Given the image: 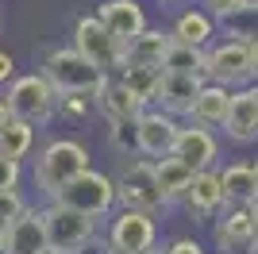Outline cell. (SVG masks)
<instances>
[{
    "label": "cell",
    "instance_id": "4fadbf2b",
    "mask_svg": "<svg viewBox=\"0 0 258 254\" xmlns=\"http://www.w3.org/2000/svg\"><path fill=\"white\" fill-rule=\"evenodd\" d=\"M0 254H50V246H46V223H43V208L39 204L23 208L4 227V250Z\"/></svg>",
    "mask_w": 258,
    "mask_h": 254
},
{
    "label": "cell",
    "instance_id": "44dd1931",
    "mask_svg": "<svg viewBox=\"0 0 258 254\" xmlns=\"http://www.w3.org/2000/svg\"><path fill=\"white\" fill-rule=\"evenodd\" d=\"M170 50V31L166 27H143L131 42H123V66H151L162 70V58ZM119 66V70H123Z\"/></svg>",
    "mask_w": 258,
    "mask_h": 254
},
{
    "label": "cell",
    "instance_id": "8992f818",
    "mask_svg": "<svg viewBox=\"0 0 258 254\" xmlns=\"http://www.w3.org/2000/svg\"><path fill=\"white\" fill-rule=\"evenodd\" d=\"M54 201L100 223L108 212L116 208V181H112V173H104V169H97V166H89V169H81V173H77V177L70 181V185H66Z\"/></svg>",
    "mask_w": 258,
    "mask_h": 254
},
{
    "label": "cell",
    "instance_id": "5b68a950",
    "mask_svg": "<svg viewBox=\"0 0 258 254\" xmlns=\"http://www.w3.org/2000/svg\"><path fill=\"white\" fill-rule=\"evenodd\" d=\"M39 208H43L46 246H50V254H81L100 235L97 220H89V216L66 208V204H58V201H46V204H39Z\"/></svg>",
    "mask_w": 258,
    "mask_h": 254
},
{
    "label": "cell",
    "instance_id": "b9f144b4",
    "mask_svg": "<svg viewBox=\"0 0 258 254\" xmlns=\"http://www.w3.org/2000/svg\"><path fill=\"white\" fill-rule=\"evenodd\" d=\"M254 96H258V85H254Z\"/></svg>",
    "mask_w": 258,
    "mask_h": 254
},
{
    "label": "cell",
    "instance_id": "d6986e66",
    "mask_svg": "<svg viewBox=\"0 0 258 254\" xmlns=\"http://www.w3.org/2000/svg\"><path fill=\"white\" fill-rule=\"evenodd\" d=\"M143 100L135 93H131L127 85L119 81L116 74L104 81V89L97 93V116L104 119V123H119V119H139V112H143Z\"/></svg>",
    "mask_w": 258,
    "mask_h": 254
},
{
    "label": "cell",
    "instance_id": "2e32d148",
    "mask_svg": "<svg viewBox=\"0 0 258 254\" xmlns=\"http://www.w3.org/2000/svg\"><path fill=\"white\" fill-rule=\"evenodd\" d=\"M177 204L189 212V220H197V223H212V216L224 208V197H220V177H216V169H201V173H193L189 189L181 193V201H177Z\"/></svg>",
    "mask_w": 258,
    "mask_h": 254
},
{
    "label": "cell",
    "instance_id": "7a4b0ae2",
    "mask_svg": "<svg viewBox=\"0 0 258 254\" xmlns=\"http://www.w3.org/2000/svg\"><path fill=\"white\" fill-rule=\"evenodd\" d=\"M39 74L50 81V89L58 96H97L104 89V81L112 74H104L100 66H93L89 58L70 46V42H58V46H46L39 54Z\"/></svg>",
    "mask_w": 258,
    "mask_h": 254
},
{
    "label": "cell",
    "instance_id": "7402d4cb",
    "mask_svg": "<svg viewBox=\"0 0 258 254\" xmlns=\"http://www.w3.org/2000/svg\"><path fill=\"white\" fill-rule=\"evenodd\" d=\"M216 177H220L224 208H247L254 201V166L250 162H231V166L216 169Z\"/></svg>",
    "mask_w": 258,
    "mask_h": 254
},
{
    "label": "cell",
    "instance_id": "ffe728a7",
    "mask_svg": "<svg viewBox=\"0 0 258 254\" xmlns=\"http://www.w3.org/2000/svg\"><path fill=\"white\" fill-rule=\"evenodd\" d=\"M227 108H231V89L227 85H212L205 81L201 85V93L193 96V104H189V123H201V127H212V131H220L224 127V116Z\"/></svg>",
    "mask_w": 258,
    "mask_h": 254
},
{
    "label": "cell",
    "instance_id": "8fae6325",
    "mask_svg": "<svg viewBox=\"0 0 258 254\" xmlns=\"http://www.w3.org/2000/svg\"><path fill=\"white\" fill-rule=\"evenodd\" d=\"M177 162L201 173V169H216V158H220V135L212 127H201V123H189L185 119L177 127V139H173V150H170Z\"/></svg>",
    "mask_w": 258,
    "mask_h": 254
},
{
    "label": "cell",
    "instance_id": "e0dca14e",
    "mask_svg": "<svg viewBox=\"0 0 258 254\" xmlns=\"http://www.w3.org/2000/svg\"><path fill=\"white\" fill-rule=\"evenodd\" d=\"M166 31H170V42H181V46H193V50H205L208 42L220 35V31H216V16H212V12H205L201 4L181 8Z\"/></svg>",
    "mask_w": 258,
    "mask_h": 254
},
{
    "label": "cell",
    "instance_id": "d4e9b609",
    "mask_svg": "<svg viewBox=\"0 0 258 254\" xmlns=\"http://www.w3.org/2000/svg\"><path fill=\"white\" fill-rule=\"evenodd\" d=\"M154 177H158V189L166 197V204H177L181 193L189 189V181H193V169L185 162H177L173 154H166V158H154Z\"/></svg>",
    "mask_w": 258,
    "mask_h": 254
},
{
    "label": "cell",
    "instance_id": "1f68e13d",
    "mask_svg": "<svg viewBox=\"0 0 258 254\" xmlns=\"http://www.w3.org/2000/svg\"><path fill=\"white\" fill-rule=\"evenodd\" d=\"M158 254H208V250H205L201 239H193V235H177V239H170Z\"/></svg>",
    "mask_w": 258,
    "mask_h": 254
},
{
    "label": "cell",
    "instance_id": "83f0119b",
    "mask_svg": "<svg viewBox=\"0 0 258 254\" xmlns=\"http://www.w3.org/2000/svg\"><path fill=\"white\" fill-rule=\"evenodd\" d=\"M66 123H89L97 119V96H58V116Z\"/></svg>",
    "mask_w": 258,
    "mask_h": 254
},
{
    "label": "cell",
    "instance_id": "d590c367",
    "mask_svg": "<svg viewBox=\"0 0 258 254\" xmlns=\"http://www.w3.org/2000/svg\"><path fill=\"white\" fill-rule=\"evenodd\" d=\"M247 212H250V220H254V227H258V201H250V204H247Z\"/></svg>",
    "mask_w": 258,
    "mask_h": 254
},
{
    "label": "cell",
    "instance_id": "277c9868",
    "mask_svg": "<svg viewBox=\"0 0 258 254\" xmlns=\"http://www.w3.org/2000/svg\"><path fill=\"white\" fill-rule=\"evenodd\" d=\"M0 100L8 104V116L27 119L31 127H50L58 116V93L50 89L39 70H27V74H16L4 89H0Z\"/></svg>",
    "mask_w": 258,
    "mask_h": 254
},
{
    "label": "cell",
    "instance_id": "3957f363",
    "mask_svg": "<svg viewBox=\"0 0 258 254\" xmlns=\"http://www.w3.org/2000/svg\"><path fill=\"white\" fill-rule=\"evenodd\" d=\"M158 216L139 208H112L100 220V243L108 254H158Z\"/></svg>",
    "mask_w": 258,
    "mask_h": 254
},
{
    "label": "cell",
    "instance_id": "ba28073f",
    "mask_svg": "<svg viewBox=\"0 0 258 254\" xmlns=\"http://www.w3.org/2000/svg\"><path fill=\"white\" fill-rule=\"evenodd\" d=\"M250 77H254V70H250L247 42L216 35L205 46V81L227 85V89H243V85H250Z\"/></svg>",
    "mask_w": 258,
    "mask_h": 254
},
{
    "label": "cell",
    "instance_id": "6da1fadb",
    "mask_svg": "<svg viewBox=\"0 0 258 254\" xmlns=\"http://www.w3.org/2000/svg\"><path fill=\"white\" fill-rule=\"evenodd\" d=\"M93 166V150H89L85 139L77 135H54L46 139L43 147L31 154V166H27V181L31 189L39 193V201H54L58 193L70 185V181L81 173V169Z\"/></svg>",
    "mask_w": 258,
    "mask_h": 254
},
{
    "label": "cell",
    "instance_id": "52a82bcc",
    "mask_svg": "<svg viewBox=\"0 0 258 254\" xmlns=\"http://www.w3.org/2000/svg\"><path fill=\"white\" fill-rule=\"evenodd\" d=\"M116 181V204L119 208H139V212H166V197L158 189V177H154V162L151 158H127L119 166V173H112Z\"/></svg>",
    "mask_w": 258,
    "mask_h": 254
},
{
    "label": "cell",
    "instance_id": "4dcf8cb0",
    "mask_svg": "<svg viewBox=\"0 0 258 254\" xmlns=\"http://www.w3.org/2000/svg\"><path fill=\"white\" fill-rule=\"evenodd\" d=\"M23 181H27V166L0 154V193L4 189H23Z\"/></svg>",
    "mask_w": 258,
    "mask_h": 254
},
{
    "label": "cell",
    "instance_id": "7c38bea8",
    "mask_svg": "<svg viewBox=\"0 0 258 254\" xmlns=\"http://www.w3.org/2000/svg\"><path fill=\"white\" fill-rule=\"evenodd\" d=\"M93 16L100 20V27H104L116 42H131L143 27H151L143 0H100Z\"/></svg>",
    "mask_w": 258,
    "mask_h": 254
},
{
    "label": "cell",
    "instance_id": "cb8c5ba5",
    "mask_svg": "<svg viewBox=\"0 0 258 254\" xmlns=\"http://www.w3.org/2000/svg\"><path fill=\"white\" fill-rule=\"evenodd\" d=\"M216 31L224 35V39H235V42L258 39V0H243L231 12L216 16Z\"/></svg>",
    "mask_w": 258,
    "mask_h": 254
},
{
    "label": "cell",
    "instance_id": "74e56055",
    "mask_svg": "<svg viewBox=\"0 0 258 254\" xmlns=\"http://www.w3.org/2000/svg\"><path fill=\"white\" fill-rule=\"evenodd\" d=\"M250 254H258V235H254V243H250Z\"/></svg>",
    "mask_w": 258,
    "mask_h": 254
},
{
    "label": "cell",
    "instance_id": "ac0fdd59",
    "mask_svg": "<svg viewBox=\"0 0 258 254\" xmlns=\"http://www.w3.org/2000/svg\"><path fill=\"white\" fill-rule=\"evenodd\" d=\"M201 85H205V77H197V74H162L158 96H154L151 108H162V112H170V116L185 119V116H189L193 96L201 93Z\"/></svg>",
    "mask_w": 258,
    "mask_h": 254
},
{
    "label": "cell",
    "instance_id": "f35d334b",
    "mask_svg": "<svg viewBox=\"0 0 258 254\" xmlns=\"http://www.w3.org/2000/svg\"><path fill=\"white\" fill-rule=\"evenodd\" d=\"M0 250H4V223H0Z\"/></svg>",
    "mask_w": 258,
    "mask_h": 254
},
{
    "label": "cell",
    "instance_id": "4316f807",
    "mask_svg": "<svg viewBox=\"0 0 258 254\" xmlns=\"http://www.w3.org/2000/svg\"><path fill=\"white\" fill-rule=\"evenodd\" d=\"M162 74H197V77H205V50L170 42V50L162 58Z\"/></svg>",
    "mask_w": 258,
    "mask_h": 254
},
{
    "label": "cell",
    "instance_id": "f1b7e54d",
    "mask_svg": "<svg viewBox=\"0 0 258 254\" xmlns=\"http://www.w3.org/2000/svg\"><path fill=\"white\" fill-rule=\"evenodd\" d=\"M104 127H108V147L123 158H135V119H119V123H104Z\"/></svg>",
    "mask_w": 258,
    "mask_h": 254
},
{
    "label": "cell",
    "instance_id": "836d02e7",
    "mask_svg": "<svg viewBox=\"0 0 258 254\" xmlns=\"http://www.w3.org/2000/svg\"><path fill=\"white\" fill-rule=\"evenodd\" d=\"M235 4H243V0H201V8L212 12V16H224V12H231Z\"/></svg>",
    "mask_w": 258,
    "mask_h": 254
},
{
    "label": "cell",
    "instance_id": "60d3db41",
    "mask_svg": "<svg viewBox=\"0 0 258 254\" xmlns=\"http://www.w3.org/2000/svg\"><path fill=\"white\" fill-rule=\"evenodd\" d=\"M158 4H181V0H158Z\"/></svg>",
    "mask_w": 258,
    "mask_h": 254
},
{
    "label": "cell",
    "instance_id": "484cf974",
    "mask_svg": "<svg viewBox=\"0 0 258 254\" xmlns=\"http://www.w3.org/2000/svg\"><path fill=\"white\" fill-rule=\"evenodd\" d=\"M116 77L127 85V89L139 96L147 108L154 104V96H158V85H162V70H151V66H123Z\"/></svg>",
    "mask_w": 258,
    "mask_h": 254
},
{
    "label": "cell",
    "instance_id": "30bf717a",
    "mask_svg": "<svg viewBox=\"0 0 258 254\" xmlns=\"http://www.w3.org/2000/svg\"><path fill=\"white\" fill-rule=\"evenodd\" d=\"M177 127H181L177 116L162 112V108H143L135 119V158H166L173 150Z\"/></svg>",
    "mask_w": 258,
    "mask_h": 254
},
{
    "label": "cell",
    "instance_id": "5bb4252c",
    "mask_svg": "<svg viewBox=\"0 0 258 254\" xmlns=\"http://www.w3.org/2000/svg\"><path fill=\"white\" fill-rule=\"evenodd\" d=\"M254 235H258V227H254V220H250L247 208H220L212 216V243H216V250L243 254V250H250Z\"/></svg>",
    "mask_w": 258,
    "mask_h": 254
},
{
    "label": "cell",
    "instance_id": "e575fe53",
    "mask_svg": "<svg viewBox=\"0 0 258 254\" xmlns=\"http://www.w3.org/2000/svg\"><path fill=\"white\" fill-rule=\"evenodd\" d=\"M247 54H250V70H254V77H258V39L247 42Z\"/></svg>",
    "mask_w": 258,
    "mask_h": 254
},
{
    "label": "cell",
    "instance_id": "9c48e42d",
    "mask_svg": "<svg viewBox=\"0 0 258 254\" xmlns=\"http://www.w3.org/2000/svg\"><path fill=\"white\" fill-rule=\"evenodd\" d=\"M70 46L93 66H100L104 74H119V66H123V42L112 39L97 16H77L70 27Z\"/></svg>",
    "mask_w": 258,
    "mask_h": 254
},
{
    "label": "cell",
    "instance_id": "d6a6232c",
    "mask_svg": "<svg viewBox=\"0 0 258 254\" xmlns=\"http://www.w3.org/2000/svg\"><path fill=\"white\" fill-rule=\"evenodd\" d=\"M16 74H20V66H16V54L0 46V89H4V85H8Z\"/></svg>",
    "mask_w": 258,
    "mask_h": 254
},
{
    "label": "cell",
    "instance_id": "ab89813d",
    "mask_svg": "<svg viewBox=\"0 0 258 254\" xmlns=\"http://www.w3.org/2000/svg\"><path fill=\"white\" fill-rule=\"evenodd\" d=\"M0 27H4V0H0Z\"/></svg>",
    "mask_w": 258,
    "mask_h": 254
},
{
    "label": "cell",
    "instance_id": "8d00e7d4",
    "mask_svg": "<svg viewBox=\"0 0 258 254\" xmlns=\"http://www.w3.org/2000/svg\"><path fill=\"white\" fill-rule=\"evenodd\" d=\"M8 123V104H4V100H0V127Z\"/></svg>",
    "mask_w": 258,
    "mask_h": 254
},
{
    "label": "cell",
    "instance_id": "9a60e30c",
    "mask_svg": "<svg viewBox=\"0 0 258 254\" xmlns=\"http://www.w3.org/2000/svg\"><path fill=\"white\" fill-rule=\"evenodd\" d=\"M220 131H224L235 147H250V143H258V96H254V85L231 89V108H227Z\"/></svg>",
    "mask_w": 258,
    "mask_h": 254
},
{
    "label": "cell",
    "instance_id": "603a6c76",
    "mask_svg": "<svg viewBox=\"0 0 258 254\" xmlns=\"http://www.w3.org/2000/svg\"><path fill=\"white\" fill-rule=\"evenodd\" d=\"M39 150V127H31L27 119L8 116V123L0 127V154L12 162H31V154Z\"/></svg>",
    "mask_w": 258,
    "mask_h": 254
},
{
    "label": "cell",
    "instance_id": "f546056e",
    "mask_svg": "<svg viewBox=\"0 0 258 254\" xmlns=\"http://www.w3.org/2000/svg\"><path fill=\"white\" fill-rule=\"evenodd\" d=\"M31 204H35V201H31L23 189H4V193H0V223L8 227V223L16 220L23 208H31Z\"/></svg>",
    "mask_w": 258,
    "mask_h": 254
}]
</instances>
